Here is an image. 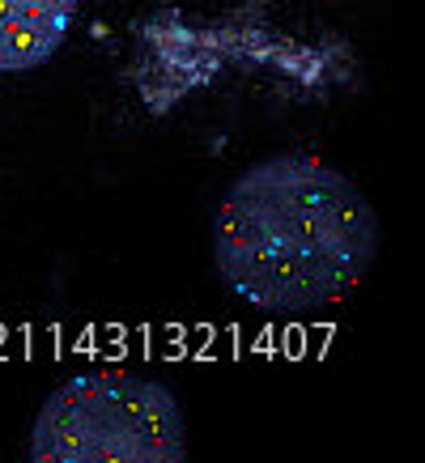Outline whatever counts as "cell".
<instances>
[{
  "label": "cell",
  "mask_w": 425,
  "mask_h": 463,
  "mask_svg": "<svg viewBox=\"0 0 425 463\" xmlns=\"http://www.w3.org/2000/svg\"><path fill=\"white\" fill-rule=\"evenodd\" d=\"M30 463H187L184 404L141 370H81L34 412Z\"/></svg>",
  "instance_id": "cell-2"
},
{
  "label": "cell",
  "mask_w": 425,
  "mask_h": 463,
  "mask_svg": "<svg viewBox=\"0 0 425 463\" xmlns=\"http://www.w3.org/2000/svg\"><path fill=\"white\" fill-rule=\"evenodd\" d=\"M81 0H0V72H30L72 34Z\"/></svg>",
  "instance_id": "cell-3"
},
{
  "label": "cell",
  "mask_w": 425,
  "mask_h": 463,
  "mask_svg": "<svg viewBox=\"0 0 425 463\" xmlns=\"http://www.w3.org/2000/svg\"><path fill=\"white\" fill-rule=\"evenodd\" d=\"M379 213L345 170L315 154L247 166L212 213V268L264 315H311L354 294L379 255Z\"/></svg>",
  "instance_id": "cell-1"
}]
</instances>
